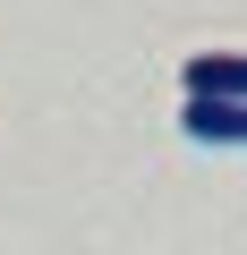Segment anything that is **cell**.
Instances as JSON below:
<instances>
[{
    "label": "cell",
    "mask_w": 247,
    "mask_h": 255,
    "mask_svg": "<svg viewBox=\"0 0 247 255\" xmlns=\"http://www.w3.org/2000/svg\"><path fill=\"white\" fill-rule=\"evenodd\" d=\"M179 85L205 94V102H247V51H196L179 68Z\"/></svg>",
    "instance_id": "1"
},
{
    "label": "cell",
    "mask_w": 247,
    "mask_h": 255,
    "mask_svg": "<svg viewBox=\"0 0 247 255\" xmlns=\"http://www.w3.org/2000/svg\"><path fill=\"white\" fill-rule=\"evenodd\" d=\"M179 128L196 145H247V102H205V94H188L179 102Z\"/></svg>",
    "instance_id": "2"
}]
</instances>
